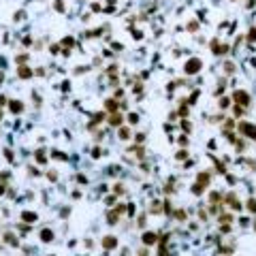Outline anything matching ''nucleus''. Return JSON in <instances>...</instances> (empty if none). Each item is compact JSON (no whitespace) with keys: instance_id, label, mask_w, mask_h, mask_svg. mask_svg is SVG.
Segmentation results:
<instances>
[{"instance_id":"nucleus-27","label":"nucleus","mask_w":256,"mask_h":256,"mask_svg":"<svg viewBox=\"0 0 256 256\" xmlns=\"http://www.w3.org/2000/svg\"><path fill=\"white\" fill-rule=\"evenodd\" d=\"M62 45H64V47H68V49H70V47H73V39H64V41H62Z\"/></svg>"},{"instance_id":"nucleus-34","label":"nucleus","mask_w":256,"mask_h":256,"mask_svg":"<svg viewBox=\"0 0 256 256\" xmlns=\"http://www.w3.org/2000/svg\"><path fill=\"white\" fill-rule=\"evenodd\" d=\"M2 192H4V186H2V184H0V194H2Z\"/></svg>"},{"instance_id":"nucleus-26","label":"nucleus","mask_w":256,"mask_h":256,"mask_svg":"<svg viewBox=\"0 0 256 256\" xmlns=\"http://www.w3.org/2000/svg\"><path fill=\"white\" fill-rule=\"evenodd\" d=\"M186 156H188V152H186V150H181V152H177V160H184Z\"/></svg>"},{"instance_id":"nucleus-36","label":"nucleus","mask_w":256,"mask_h":256,"mask_svg":"<svg viewBox=\"0 0 256 256\" xmlns=\"http://www.w3.org/2000/svg\"><path fill=\"white\" fill-rule=\"evenodd\" d=\"M254 228H256V224H254Z\"/></svg>"},{"instance_id":"nucleus-14","label":"nucleus","mask_w":256,"mask_h":256,"mask_svg":"<svg viewBox=\"0 0 256 256\" xmlns=\"http://www.w3.org/2000/svg\"><path fill=\"white\" fill-rule=\"evenodd\" d=\"M117 107H120V105H117V100H113V98H111V100H107V109H109V111H113V113H115V109H117Z\"/></svg>"},{"instance_id":"nucleus-25","label":"nucleus","mask_w":256,"mask_h":256,"mask_svg":"<svg viewBox=\"0 0 256 256\" xmlns=\"http://www.w3.org/2000/svg\"><path fill=\"white\" fill-rule=\"evenodd\" d=\"M36 160H39V162H45V160H47V158H45V152H36Z\"/></svg>"},{"instance_id":"nucleus-17","label":"nucleus","mask_w":256,"mask_h":256,"mask_svg":"<svg viewBox=\"0 0 256 256\" xmlns=\"http://www.w3.org/2000/svg\"><path fill=\"white\" fill-rule=\"evenodd\" d=\"M224 73L233 75V73H235V64H233V62H226V64H224Z\"/></svg>"},{"instance_id":"nucleus-8","label":"nucleus","mask_w":256,"mask_h":256,"mask_svg":"<svg viewBox=\"0 0 256 256\" xmlns=\"http://www.w3.org/2000/svg\"><path fill=\"white\" fill-rule=\"evenodd\" d=\"M209 181H211V175H209V173H198V177H196V184H201V186H207Z\"/></svg>"},{"instance_id":"nucleus-5","label":"nucleus","mask_w":256,"mask_h":256,"mask_svg":"<svg viewBox=\"0 0 256 256\" xmlns=\"http://www.w3.org/2000/svg\"><path fill=\"white\" fill-rule=\"evenodd\" d=\"M226 203L231 205V209H235V211H237V209H241V203H239V201H237L235 192H231V194H226Z\"/></svg>"},{"instance_id":"nucleus-24","label":"nucleus","mask_w":256,"mask_h":256,"mask_svg":"<svg viewBox=\"0 0 256 256\" xmlns=\"http://www.w3.org/2000/svg\"><path fill=\"white\" fill-rule=\"evenodd\" d=\"M220 222H224V224H228V222H233V218L228 216V214H224V216H220Z\"/></svg>"},{"instance_id":"nucleus-35","label":"nucleus","mask_w":256,"mask_h":256,"mask_svg":"<svg viewBox=\"0 0 256 256\" xmlns=\"http://www.w3.org/2000/svg\"><path fill=\"white\" fill-rule=\"evenodd\" d=\"M2 79H4V77H2V73H0V83H2Z\"/></svg>"},{"instance_id":"nucleus-33","label":"nucleus","mask_w":256,"mask_h":256,"mask_svg":"<svg viewBox=\"0 0 256 256\" xmlns=\"http://www.w3.org/2000/svg\"><path fill=\"white\" fill-rule=\"evenodd\" d=\"M15 19L19 22V19H24V11H19V13H15Z\"/></svg>"},{"instance_id":"nucleus-7","label":"nucleus","mask_w":256,"mask_h":256,"mask_svg":"<svg viewBox=\"0 0 256 256\" xmlns=\"http://www.w3.org/2000/svg\"><path fill=\"white\" fill-rule=\"evenodd\" d=\"M122 122H124V117L120 113H111V115H109V124H111V126H122Z\"/></svg>"},{"instance_id":"nucleus-23","label":"nucleus","mask_w":256,"mask_h":256,"mask_svg":"<svg viewBox=\"0 0 256 256\" xmlns=\"http://www.w3.org/2000/svg\"><path fill=\"white\" fill-rule=\"evenodd\" d=\"M128 122H130V124H137V122H139V115H137V113H130V115H128Z\"/></svg>"},{"instance_id":"nucleus-1","label":"nucleus","mask_w":256,"mask_h":256,"mask_svg":"<svg viewBox=\"0 0 256 256\" xmlns=\"http://www.w3.org/2000/svg\"><path fill=\"white\" fill-rule=\"evenodd\" d=\"M237 130H239L243 137H248V139L256 141V126H254V124H250V122H239V124H237Z\"/></svg>"},{"instance_id":"nucleus-6","label":"nucleus","mask_w":256,"mask_h":256,"mask_svg":"<svg viewBox=\"0 0 256 256\" xmlns=\"http://www.w3.org/2000/svg\"><path fill=\"white\" fill-rule=\"evenodd\" d=\"M17 77H19V79H28V77H32V70L28 66H19V68H17Z\"/></svg>"},{"instance_id":"nucleus-2","label":"nucleus","mask_w":256,"mask_h":256,"mask_svg":"<svg viewBox=\"0 0 256 256\" xmlns=\"http://www.w3.org/2000/svg\"><path fill=\"white\" fill-rule=\"evenodd\" d=\"M201 66H203V62H201L198 58H192L186 62V73L188 75H196V73L201 70Z\"/></svg>"},{"instance_id":"nucleus-18","label":"nucleus","mask_w":256,"mask_h":256,"mask_svg":"<svg viewBox=\"0 0 256 256\" xmlns=\"http://www.w3.org/2000/svg\"><path fill=\"white\" fill-rule=\"evenodd\" d=\"M192 192H194V194H203V192H205V186L194 184V186H192Z\"/></svg>"},{"instance_id":"nucleus-20","label":"nucleus","mask_w":256,"mask_h":256,"mask_svg":"<svg viewBox=\"0 0 256 256\" xmlns=\"http://www.w3.org/2000/svg\"><path fill=\"white\" fill-rule=\"evenodd\" d=\"M53 9H56V11H64V2H62V0H56V2H53Z\"/></svg>"},{"instance_id":"nucleus-21","label":"nucleus","mask_w":256,"mask_h":256,"mask_svg":"<svg viewBox=\"0 0 256 256\" xmlns=\"http://www.w3.org/2000/svg\"><path fill=\"white\" fill-rule=\"evenodd\" d=\"M248 41H250V43H254V41H256V28H252V30L248 32Z\"/></svg>"},{"instance_id":"nucleus-10","label":"nucleus","mask_w":256,"mask_h":256,"mask_svg":"<svg viewBox=\"0 0 256 256\" xmlns=\"http://www.w3.org/2000/svg\"><path fill=\"white\" fill-rule=\"evenodd\" d=\"M11 111L13 113H22L24 111V105L19 103V100H11Z\"/></svg>"},{"instance_id":"nucleus-16","label":"nucleus","mask_w":256,"mask_h":256,"mask_svg":"<svg viewBox=\"0 0 256 256\" xmlns=\"http://www.w3.org/2000/svg\"><path fill=\"white\" fill-rule=\"evenodd\" d=\"M41 239H43V241H51V239H53V233H51V231H43V233H41Z\"/></svg>"},{"instance_id":"nucleus-22","label":"nucleus","mask_w":256,"mask_h":256,"mask_svg":"<svg viewBox=\"0 0 256 256\" xmlns=\"http://www.w3.org/2000/svg\"><path fill=\"white\" fill-rule=\"evenodd\" d=\"M248 209H250V211H256V198H250L248 201Z\"/></svg>"},{"instance_id":"nucleus-32","label":"nucleus","mask_w":256,"mask_h":256,"mask_svg":"<svg viewBox=\"0 0 256 256\" xmlns=\"http://www.w3.org/2000/svg\"><path fill=\"white\" fill-rule=\"evenodd\" d=\"M228 105H231V100H228V98H222L220 100V107H228Z\"/></svg>"},{"instance_id":"nucleus-4","label":"nucleus","mask_w":256,"mask_h":256,"mask_svg":"<svg viewBox=\"0 0 256 256\" xmlns=\"http://www.w3.org/2000/svg\"><path fill=\"white\" fill-rule=\"evenodd\" d=\"M209 47H211V51L216 53V56H224V53L228 51V47H226V45H220V39H214Z\"/></svg>"},{"instance_id":"nucleus-15","label":"nucleus","mask_w":256,"mask_h":256,"mask_svg":"<svg viewBox=\"0 0 256 256\" xmlns=\"http://www.w3.org/2000/svg\"><path fill=\"white\" fill-rule=\"evenodd\" d=\"M120 139H122V141L130 139V130H128V128H120Z\"/></svg>"},{"instance_id":"nucleus-9","label":"nucleus","mask_w":256,"mask_h":256,"mask_svg":"<svg viewBox=\"0 0 256 256\" xmlns=\"http://www.w3.org/2000/svg\"><path fill=\"white\" fill-rule=\"evenodd\" d=\"M156 239H158V235H156V233H145V235H143V241L147 243V245L156 243Z\"/></svg>"},{"instance_id":"nucleus-30","label":"nucleus","mask_w":256,"mask_h":256,"mask_svg":"<svg viewBox=\"0 0 256 256\" xmlns=\"http://www.w3.org/2000/svg\"><path fill=\"white\" fill-rule=\"evenodd\" d=\"M196 28H198V24H196V22H190V24H188V30H192V32H194Z\"/></svg>"},{"instance_id":"nucleus-31","label":"nucleus","mask_w":256,"mask_h":256,"mask_svg":"<svg viewBox=\"0 0 256 256\" xmlns=\"http://www.w3.org/2000/svg\"><path fill=\"white\" fill-rule=\"evenodd\" d=\"M152 211L158 214V211H160V203H152Z\"/></svg>"},{"instance_id":"nucleus-19","label":"nucleus","mask_w":256,"mask_h":256,"mask_svg":"<svg viewBox=\"0 0 256 256\" xmlns=\"http://www.w3.org/2000/svg\"><path fill=\"white\" fill-rule=\"evenodd\" d=\"M209 198H211V203L216 205V203H218V201H220V198H222V194H220V192H211V196H209Z\"/></svg>"},{"instance_id":"nucleus-11","label":"nucleus","mask_w":256,"mask_h":256,"mask_svg":"<svg viewBox=\"0 0 256 256\" xmlns=\"http://www.w3.org/2000/svg\"><path fill=\"white\" fill-rule=\"evenodd\" d=\"M103 245L111 250V248H115V245H117V241H115V237H105V239H103Z\"/></svg>"},{"instance_id":"nucleus-29","label":"nucleus","mask_w":256,"mask_h":256,"mask_svg":"<svg viewBox=\"0 0 256 256\" xmlns=\"http://www.w3.org/2000/svg\"><path fill=\"white\" fill-rule=\"evenodd\" d=\"M6 241H9V243H11V245H17V239H15V237H13V235H6Z\"/></svg>"},{"instance_id":"nucleus-28","label":"nucleus","mask_w":256,"mask_h":256,"mask_svg":"<svg viewBox=\"0 0 256 256\" xmlns=\"http://www.w3.org/2000/svg\"><path fill=\"white\" fill-rule=\"evenodd\" d=\"M113 188H115V194H122V192H124V186L122 184H115Z\"/></svg>"},{"instance_id":"nucleus-3","label":"nucleus","mask_w":256,"mask_h":256,"mask_svg":"<svg viewBox=\"0 0 256 256\" xmlns=\"http://www.w3.org/2000/svg\"><path fill=\"white\" fill-rule=\"evenodd\" d=\"M233 98L237 100V105H241V107H250V100H252L250 94H248V92H243V90H237Z\"/></svg>"},{"instance_id":"nucleus-12","label":"nucleus","mask_w":256,"mask_h":256,"mask_svg":"<svg viewBox=\"0 0 256 256\" xmlns=\"http://www.w3.org/2000/svg\"><path fill=\"white\" fill-rule=\"evenodd\" d=\"M22 220H24V222H36V214H32V211H24V214H22Z\"/></svg>"},{"instance_id":"nucleus-13","label":"nucleus","mask_w":256,"mask_h":256,"mask_svg":"<svg viewBox=\"0 0 256 256\" xmlns=\"http://www.w3.org/2000/svg\"><path fill=\"white\" fill-rule=\"evenodd\" d=\"M117 216H120L117 211H109V214H107V220H109V224H117Z\"/></svg>"}]
</instances>
